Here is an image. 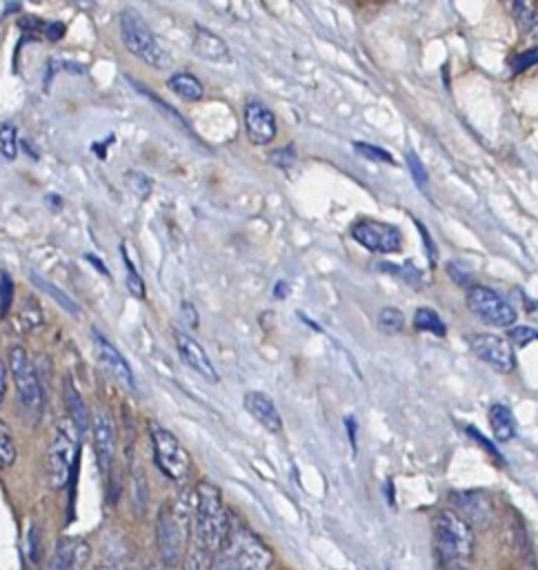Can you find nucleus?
<instances>
[{
  "mask_svg": "<svg viewBox=\"0 0 538 570\" xmlns=\"http://www.w3.org/2000/svg\"><path fill=\"white\" fill-rule=\"evenodd\" d=\"M190 533H194V500L181 493L173 506H162L156 522V544L165 568H173L186 559Z\"/></svg>",
  "mask_w": 538,
  "mask_h": 570,
  "instance_id": "1",
  "label": "nucleus"
},
{
  "mask_svg": "<svg viewBox=\"0 0 538 570\" xmlns=\"http://www.w3.org/2000/svg\"><path fill=\"white\" fill-rule=\"evenodd\" d=\"M468 435H470L472 439H477V442L481 444V448H483V450H487V452H490L494 459H498V461H501V452H498V450H496V448H494V446H492V444H490V442H487V439H485V437H483V435H481V433H479L474 426H468Z\"/></svg>",
  "mask_w": 538,
  "mask_h": 570,
  "instance_id": "37",
  "label": "nucleus"
},
{
  "mask_svg": "<svg viewBox=\"0 0 538 570\" xmlns=\"http://www.w3.org/2000/svg\"><path fill=\"white\" fill-rule=\"evenodd\" d=\"M529 310H531V314L538 318V301H531V303H529Z\"/></svg>",
  "mask_w": 538,
  "mask_h": 570,
  "instance_id": "45",
  "label": "nucleus"
},
{
  "mask_svg": "<svg viewBox=\"0 0 538 570\" xmlns=\"http://www.w3.org/2000/svg\"><path fill=\"white\" fill-rule=\"evenodd\" d=\"M468 346L481 361L496 368L498 372H512L516 368V359L509 342L498 335L474 333L468 337Z\"/></svg>",
  "mask_w": 538,
  "mask_h": 570,
  "instance_id": "10",
  "label": "nucleus"
},
{
  "mask_svg": "<svg viewBox=\"0 0 538 570\" xmlns=\"http://www.w3.org/2000/svg\"><path fill=\"white\" fill-rule=\"evenodd\" d=\"M490 426H492V433L498 442H512L514 435H516V422H514V415L512 411L507 409V405L503 403H494L490 409Z\"/></svg>",
  "mask_w": 538,
  "mask_h": 570,
  "instance_id": "21",
  "label": "nucleus"
},
{
  "mask_svg": "<svg viewBox=\"0 0 538 570\" xmlns=\"http://www.w3.org/2000/svg\"><path fill=\"white\" fill-rule=\"evenodd\" d=\"M89 561V546L82 539H63L47 559L45 570H85Z\"/></svg>",
  "mask_w": 538,
  "mask_h": 570,
  "instance_id": "17",
  "label": "nucleus"
},
{
  "mask_svg": "<svg viewBox=\"0 0 538 570\" xmlns=\"http://www.w3.org/2000/svg\"><path fill=\"white\" fill-rule=\"evenodd\" d=\"M468 308L492 328H512L516 321V310L492 288L472 286L468 290Z\"/></svg>",
  "mask_w": 538,
  "mask_h": 570,
  "instance_id": "8",
  "label": "nucleus"
},
{
  "mask_svg": "<svg viewBox=\"0 0 538 570\" xmlns=\"http://www.w3.org/2000/svg\"><path fill=\"white\" fill-rule=\"evenodd\" d=\"M285 294H288V283H285V281H279V283H277V297L283 299Z\"/></svg>",
  "mask_w": 538,
  "mask_h": 570,
  "instance_id": "42",
  "label": "nucleus"
},
{
  "mask_svg": "<svg viewBox=\"0 0 538 570\" xmlns=\"http://www.w3.org/2000/svg\"><path fill=\"white\" fill-rule=\"evenodd\" d=\"M94 348H97V357L101 361V366L108 370V375L121 383L127 392H136V377L127 364V359L121 355V350L99 331H94Z\"/></svg>",
  "mask_w": 538,
  "mask_h": 570,
  "instance_id": "11",
  "label": "nucleus"
},
{
  "mask_svg": "<svg viewBox=\"0 0 538 570\" xmlns=\"http://www.w3.org/2000/svg\"><path fill=\"white\" fill-rule=\"evenodd\" d=\"M243 119H245V134H247L251 145L274 143V138L279 134V125H277L274 112L269 110L265 103L249 101L245 105Z\"/></svg>",
  "mask_w": 538,
  "mask_h": 570,
  "instance_id": "12",
  "label": "nucleus"
},
{
  "mask_svg": "<svg viewBox=\"0 0 538 570\" xmlns=\"http://www.w3.org/2000/svg\"><path fill=\"white\" fill-rule=\"evenodd\" d=\"M509 339L516 344V346H527L531 342H538V331L529 328V325H520V328H512L509 331Z\"/></svg>",
  "mask_w": 538,
  "mask_h": 570,
  "instance_id": "34",
  "label": "nucleus"
},
{
  "mask_svg": "<svg viewBox=\"0 0 538 570\" xmlns=\"http://www.w3.org/2000/svg\"><path fill=\"white\" fill-rule=\"evenodd\" d=\"M351 236L363 246L366 250L374 255H394L403 248V234L396 225L374 221V219H363L351 227Z\"/></svg>",
  "mask_w": 538,
  "mask_h": 570,
  "instance_id": "9",
  "label": "nucleus"
},
{
  "mask_svg": "<svg viewBox=\"0 0 538 570\" xmlns=\"http://www.w3.org/2000/svg\"><path fill=\"white\" fill-rule=\"evenodd\" d=\"M379 328L388 335H396L405 328V316L401 310L396 308H383L379 312Z\"/></svg>",
  "mask_w": 538,
  "mask_h": 570,
  "instance_id": "26",
  "label": "nucleus"
},
{
  "mask_svg": "<svg viewBox=\"0 0 538 570\" xmlns=\"http://www.w3.org/2000/svg\"><path fill=\"white\" fill-rule=\"evenodd\" d=\"M434 544L440 561L461 563L474 552V535L470 524L455 511H440L434 519Z\"/></svg>",
  "mask_w": 538,
  "mask_h": 570,
  "instance_id": "4",
  "label": "nucleus"
},
{
  "mask_svg": "<svg viewBox=\"0 0 538 570\" xmlns=\"http://www.w3.org/2000/svg\"><path fill=\"white\" fill-rule=\"evenodd\" d=\"M16 461V444L10 428L0 422V470L14 466Z\"/></svg>",
  "mask_w": 538,
  "mask_h": 570,
  "instance_id": "25",
  "label": "nucleus"
},
{
  "mask_svg": "<svg viewBox=\"0 0 538 570\" xmlns=\"http://www.w3.org/2000/svg\"><path fill=\"white\" fill-rule=\"evenodd\" d=\"M97 570H127L125 566H119V563H103V566H99Z\"/></svg>",
  "mask_w": 538,
  "mask_h": 570,
  "instance_id": "43",
  "label": "nucleus"
},
{
  "mask_svg": "<svg viewBox=\"0 0 538 570\" xmlns=\"http://www.w3.org/2000/svg\"><path fill=\"white\" fill-rule=\"evenodd\" d=\"M210 559H212V555H208L205 550H201L199 546H194L192 552L188 555L186 570H210Z\"/></svg>",
  "mask_w": 538,
  "mask_h": 570,
  "instance_id": "32",
  "label": "nucleus"
},
{
  "mask_svg": "<svg viewBox=\"0 0 538 570\" xmlns=\"http://www.w3.org/2000/svg\"><path fill=\"white\" fill-rule=\"evenodd\" d=\"M149 437L154 448V461L158 470L171 481L183 483L190 474V455L173 433L158 424H149Z\"/></svg>",
  "mask_w": 538,
  "mask_h": 570,
  "instance_id": "5",
  "label": "nucleus"
},
{
  "mask_svg": "<svg viewBox=\"0 0 538 570\" xmlns=\"http://www.w3.org/2000/svg\"><path fill=\"white\" fill-rule=\"evenodd\" d=\"M119 27H121V38L123 45L127 47L130 54H134L138 60L154 69H167L171 67V56L167 49L158 43L156 34L149 30L145 19L134 10L125 8L119 16Z\"/></svg>",
  "mask_w": 538,
  "mask_h": 570,
  "instance_id": "3",
  "label": "nucleus"
},
{
  "mask_svg": "<svg viewBox=\"0 0 538 570\" xmlns=\"http://www.w3.org/2000/svg\"><path fill=\"white\" fill-rule=\"evenodd\" d=\"M78 431L71 424V420L60 422L54 435V442L49 446L47 455V468H49V479L54 488H63L69 481V474L76 463L78 455Z\"/></svg>",
  "mask_w": 538,
  "mask_h": 570,
  "instance_id": "7",
  "label": "nucleus"
},
{
  "mask_svg": "<svg viewBox=\"0 0 538 570\" xmlns=\"http://www.w3.org/2000/svg\"><path fill=\"white\" fill-rule=\"evenodd\" d=\"M10 375L14 379L21 405L30 415H41L43 411V388L36 375V368L23 346H14L8 355Z\"/></svg>",
  "mask_w": 538,
  "mask_h": 570,
  "instance_id": "6",
  "label": "nucleus"
},
{
  "mask_svg": "<svg viewBox=\"0 0 538 570\" xmlns=\"http://www.w3.org/2000/svg\"><path fill=\"white\" fill-rule=\"evenodd\" d=\"M12 299H14L12 277L8 272H0V314H3V316L12 308Z\"/></svg>",
  "mask_w": 538,
  "mask_h": 570,
  "instance_id": "30",
  "label": "nucleus"
},
{
  "mask_svg": "<svg viewBox=\"0 0 538 570\" xmlns=\"http://www.w3.org/2000/svg\"><path fill=\"white\" fill-rule=\"evenodd\" d=\"M440 570H468V568L461 563H445Z\"/></svg>",
  "mask_w": 538,
  "mask_h": 570,
  "instance_id": "44",
  "label": "nucleus"
},
{
  "mask_svg": "<svg viewBox=\"0 0 538 570\" xmlns=\"http://www.w3.org/2000/svg\"><path fill=\"white\" fill-rule=\"evenodd\" d=\"M123 259H125V266H127V288H130V292L134 297H138V299H145V283H143V279L138 277V272L134 270V266L130 261L125 243H123Z\"/></svg>",
  "mask_w": 538,
  "mask_h": 570,
  "instance_id": "28",
  "label": "nucleus"
},
{
  "mask_svg": "<svg viewBox=\"0 0 538 570\" xmlns=\"http://www.w3.org/2000/svg\"><path fill=\"white\" fill-rule=\"evenodd\" d=\"M414 328L416 331H423V333H431L436 337H445L447 328L442 318L438 316V312L429 310V308H418L416 314H414Z\"/></svg>",
  "mask_w": 538,
  "mask_h": 570,
  "instance_id": "23",
  "label": "nucleus"
},
{
  "mask_svg": "<svg viewBox=\"0 0 538 570\" xmlns=\"http://www.w3.org/2000/svg\"><path fill=\"white\" fill-rule=\"evenodd\" d=\"M173 342H176V348H178V355H181L183 364H188L197 375H201L205 381L210 383H218V372L212 364V359L208 357L205 348L192 339L188 333L183 331H173Z\"/></svg>",
  "mask_w": 538,
  "mask_h": 570,
  "instance_id": "13",
  "label": "nucleus"
},
{
  "mask_svg": "<svg viewBox=\"0 0 538 570\" xmlns=\"http://www.w3.org/2000/svg\"><path fill=\"white\" fill-rule=\"evenodd\" d=\"M167 88L169 92H173L178 99H183L188 103H197L205 97V88L201 80L190 74V71H176L167 78Z\"/></svg>",
  "mask_w": 538,
  "mask_h": 570,
  "instance_id": "20",
  "label": "nucleus"
},
{
  "mask_svg": "<svg viewBox=\"0 0 538 570\" xmlns=\"http://www.w3.org/2000/svg\"><path fill=\"white\" fill-rule=\"evenodd\" d=\"M354 149L361 156H366L368 160H374V163H394V158L388 149L377 147L372 143H354Z\"/></svg>",
  "mask_w": 538,
  "mask_h": 570,
  "instance_id": "27",
  "label": "nucleus"
},
{
  "mask_svg": "<svg viewBox=\"0 0 538 570\" xmlns=\"http://www.w3.org/2000/svg\"><path fill=\"white\" fill-rule=\"evenodd\" d=\"M192 47H194V54L201 56L203 60H210V63H229L232 60L229 45L208 27H197Z\"/></svg>",
  "mask_w": 538,
  "mask_h": 570,
  "instance_id": "18",
  "label": "nucleus"
},
{
  "mask_svg": "<svg viewBox=\"0 0 538 570\" xmlns=\"http://www.w3.org/2000/svg\"><path fill=\"white\" fill-rule=\"evenodd\" d=\"M512 10L516 12V19L525 30H531V27L538 25V16L527 3H516V5H512Z\"/></svg>",
  "mask_w": 538,
  "mask_h": 570,
  "instance_id": "33",
  "label": "nucleus"
},
{
  "mask_svg": "<svg viewBox=\"0 0 538 570\" xmlns=\"http://www.w3.org/2000/svg\"><path fill=\"white\" fill-rule=\"evenodd\" d=\"M238 530L240 526L232 519L225 541L210 559V570H238Z\"/></svg>",
  "mask_w": 538,
  "mask_h": 570,
  "instance_id": "19",
  "label": "nucleus"
},
{
  "mask_svg": "<svg viewBox=\"0 0 538 570\" xmlns=\"http://www.w3.org/2000/svg\"><path fill=\"white\" fill-rule=\"evenodd\" d=\"M272 163H277V166H283V168H290L294 163V149L292 147H283L279 152L272 154Z\"/></svg>",
  "mask_w": 538,
  "mask_h": 570,
  "instance_id": "38",
  "label": "nucleus"
},
{
  "mask_svg": "<svg viewBox=\"0 0 538 570\" xmlns=\"http://www.w3.org/2000/svg\"><path fill=\"white\" fill-rule=\"evenodd\" d=\"M232 515L225 508L218 485L201 481L194 495V546L214 555L227 537Z\"/></svg>",
  "mask_w": 538,
  "mask_h": 570,
  "instance_id": "2",
  "label": "nucleus"
},
{
  "mask_svg": "<svg viewBox=\"0 0 538 570\" xmlns=\"http://www.w3.org/2000/svg\"><path fill=\"white\" fill-rule=\"evenodd\" d=\"M149 570H167V568H165V566H152Z\"/></svg>",
  "mask_w": 538,
  "mask_h": 570,
  "instance_id": "46",
  "label": "nucleus"
},
{
  "mask_svg": "<svg viewBox=\"0 0 538 570\" xmlns=\"http://www.w3.org/2000/svg\"><path fill=\"white\" fill-rule=\"evenodd\" d=\"M245 411L251 420H256L267 433H281L283 431V420L277 409V403L269 399L265 392H247L243 399Z\"/></svg>",
  "mask_w": 538,
  "mask_h": 570,
  "instance_id": "15",
  "label": "nucleus"
},
{
  "mask_svg": "<svg viewBox=\"0 0 538 570\" xmlns=\"http://www.w3.org/2000/svg\"><path fill=\"white\" fill-rule=\"evenodd\" d=\"M416 227L421 230V236H423V241H425V253H427V259H429V264H436V246L431 243V238H429V232H427V227L421 223V221H416Z\"/></svg>",
  "mask_w": 538,
  "mask_h": 570,
  "instance_id": "39",
  "label": "nucleus"
},
{
  "mask_svg": "<svg viewBox=\"0 0 538 570\" xmlns=\"http://www.w3.org/2000/svg\"><path fill=\"white\" fill-rule=\"evenodd\" d=\"M19 321L23 323L25 331H32V328H36V325H41V323H43V312H41L38 303L30 299V303L23 308Z\"/></svg>",
  "mask_w": 538,
  "mask_h": 570,
  "instance_id": "31",
  "label": "nucleus"
},
{
  "mask_svg": "<svg viewBox=\"0 0 538 570\" xmlns=\"http://www.w3.org/2000/svg\"><path fill=\"white\" fill-rule=\"evenodd\" d=\"M127 181H130V188L141 197V199H147L149 192H152V181L138 172H130L127 175Z\"/></svg>",
  "mask_w": 538,
  "mask_h": 570,
  "instance_id": "36",
  "label": "nucleus"
},
{
  "mask_svg": "<svg viewBox=\"0 0 538 570\" xmlns=\"http://www.w3.org/2000/svg\"><path fill=\"white\" fill-rule=\"evenodd\" d=\"M272 552L247 528L238 530V570H269Z\"/></svg>",
  "mask_w": 538,
  "mask_h": 570,
  "instance_id": "16",
  "label": "nucleus"
},
{
  "mask_svg": "<svg viewBox=\"0 0 538 570\" xmlns=\"http://www.w3.org/2000/svg\"><path fill=\"white\" fill-rule=\"evenodd\" d=\"M94 455L103 474H110L116 455V424L108 411H99L94 417Z\"/></svg>",
  "mask_w": 538,
  "mask_h": 570,
  "instance_id": "14",
  "label": "nucleus"
},
{
  "mask_svg": "<svg viewBox=\"0 0 538 570\" xmlns=\"http://www.w3.org/2000/svg\"><path fill=\"white\" fill-rule=\"evenodd\" d=\"M63 32H65V27L63 25H47V36H49V41H58V38H63Z\"/></svg>",
  "mask_w": 538,
  "mask_h": 570,
  "instance_id": "41",
  "label": "nucleus"
},
{
  "mask_svg": "<svg viewBox=\"0 0 538 570\" xmlns=\"http://www.w3.org/2000/svg\"><path fill=\"white\" fill-rule=\"evenodd\" d=\"M65 401H67V409L71 415V424L76 426L78 433L87 431V409H85V401L82 396L76 392V388L67 381L65 383Z\"/></svg>",
  "mask_w": 538,
  "mask_h": 570,
  "instance_id": "22",
  "label": "nucleus"
},
{
  "mask_svg": "<svg viewBox=\"0 0 538 570\" xmlns=\"http://www.w3.org/2000/svg\"><path fill=\"white\" fill-rule=\"evenodd\" d=\"M16 156H19V134H16V125H12V123L0 125V160L14 163Z\"/></svg>",
  "mask_w": 538,
  "mask_h": 570,
  "instance_id": "24",
  "label": "nucleus"
},
{
  "mask_svg": "<svg viewBox=\"0 0 538 570\" xmlns=\"http://www.w3.org/2000/svg\"><path fill=\"white\" fill-rule=\"evenodd\" d=\"M5 390H8V368L0 361V405L5 401Z\"/></svg>",
  "mask_w": 538,
  "mask_h": 570,
  "instance_id": "40",
  "label": "nucleus"
},
{
  "mask_svg": "<svg viewBox=\"0 0 538 570\" xmlns=\"http://www.w3.org/2000/svg\"><path fill=\"white\" fill-rule=\"evenodd\" d=\"M32 279H34V283H38V288H41V290H47V292H49V294H52V297H54V299H56V301H58V303H60V305H63L67 312H71V314H78V312H80V310L74 305V301H71V299L65 294V292L56 290V288H54L49 281H45V279H38L36 275H34Z\"/></svg>",
  "mask_w": 538,
  "mask_h": 570,
  "instance_id": "29",
  "label": "nucleus"
},
{
  "mask_svg": "<svg viewBox=\"0 0 538 570\" xmlns=\"http://www.w3.org/2000/svg\"><path fill=\"white\" fill-rule=\"evenodd\" d=\"M407 166H410V172H412L414 181L418 186H425L427 183V170L423 166V160L414 152H407Z\"/></svg>",
  "mask_w": 538,
  "mask_h": 570,
  "instance_id": "35",
  "label": "nucleus"
}]
</instances>
